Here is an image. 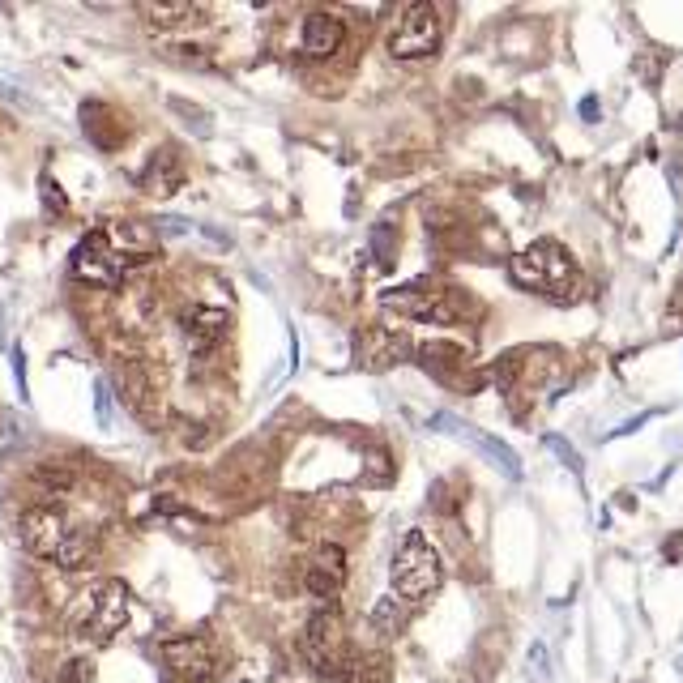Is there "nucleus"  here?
<instances>
[{
  "mask_svg": "<svg viewBox=\"0 0 683 683\" xmlns=\"http://www.w3.org/2000/svg\"><path fill=\"white\" fill-rule=\"evenodd\" d=\"M543 444H547V449L555 453V457H560V462L568 466V470H573V474H581L585 466H581V457H577V449H573V444H568L564 436H543Z\"/></svg>",
  "mask_w": 683,
  "mask_h": 683,
  "instance_id": "412c9836",
  "label": "nucleus"
},
{
  "mask_svg": "<svg viewBox=\"0 0 683 683\" xmlns=\"http://www.w3.org/2000/svg\"><path fill=\"white\" fill-rule=\"evenodd\" d=\"M22 543L35 551V555H47V560L65 564V568H82L94 547H90V534L73 530L69 517L60 513V508L43 504V508H30L22 517Z\"/></svg>",
  "mask_w": 683,
  "mask_h": 683,
  "instance_id": "7ed1b4c3",
  "label": "nucleus"
},
{
  "mask_svg": "<svg viewBox=\"0 0 683 683\" xmlns=\"http://www.w3.org/2000/svg\"><path fill=\"white\" fill-rule=\"evenodd\" d=\"M658 415V410H645V415H637V419H628V423H619V427H611V432H607V440H619V436H632V432H637V427H645L649 419H654Z\"/></svg>",
  "mask_w": 683,
  "mask_h": 683,
  "instance_id": "b1692460",
  "label": "nucleus"
},
{
  "mask_svg": "<svg viewBox=\"0 0 683 683\" xmlns=\"http://www.w3.org/2000/svg\"><path fill=\"white\" fill-rule=\"evenodd\" d=\"M69 269L77 282H90V287H120V282L129 278L133 261L107 240V231H90L86 240L73 248Z\"/></svg>",
  "mask_w": 683,
  "mask_h": 683,
  "instance_id": "0eeeda50",
  "label": "nucleus"
},
{
  "mask_svg": "<svg viewBox=\"0 0 683 683\" xmlns=\"http://www.w3.org/2000/svg\"><path fill=\"white\" fill-rule=\"evenodd\" d=\"M342 581H346V555H342V547L338 543H321L312 551L308 568H304V585L316 598H333L342 590Z\"/></svg>",
  "mask_w": 683,
  "mask_h": 683,
  "instance_id": "9b49d317",
  "label": "nucleus"
},
{
  "mask_svg": "<svg viewBox=\"0 0 683 683\" xmlns=\"http://www.w3.org/2000/svg\"><path fill=\"white\" fill-rule=\"evenodd\" d=\"M415 359L440 380V385L462 389V380H457V376H462V368H466V351H462V346H453V342H427V346H419V351H415Z\"/></svg>",
  "mask_w": 683,
  "mask_h": 683,
  "instance_id": "4468645a",
  "label": "nucleus"
},
{
  "mask_svg": "<svg viewBox=\"0 0 683 683\" xmlns=\"http://www.w3.org/2000/svg\"><path fill=\"white\" fill-rule=\"evenodd\" d=\"M124 624H129V585L116 577L86 585L69 607V628L90 645L111 641Z\"/></svg>",
  "mask_w": 683,
  "mask_h": 683,
  "instance_id": "f257e3e1",
  "label": "nucleus"
},
{
  "mask_svg": "<svg viewBox=\"0 0 683 683\" xmlns=\"http://www.w3.org/2000/svg\"><path fill=\"white\" fill-rule=\"evenodd\" d=\"M440 555L432 547V538L423 530H406L402 547L393 551V598L402 602H423L427 594L440 590Z\"/></svg>",
  "mask_w": 683,
  "mask_h": 683,
  "instance_id": "20e7f679",
  "label": "nucleus"
},
{
  "mask_svg": "<svg viewBox=\"0 0 683 683\" xmlns=\"http://www.w3.org/2000/svg\"><path fill=\"white\" fill-rule=\"evenodd\" d=\"M184 325H188V333H193V346H210L218 333L231 325V312L214 308V304H193L184 312Z\"/></svg>",
  "mask_w": 683,
  "mask_h": 683,
  "instance_id": "f3484780",
  "label": "nucleus"
},
{
  "mask_svg": "<svg viewBox=\"0 0 683 683\" xmlns=\"http://www.w3.org/2000/svg\"><path fill=\"white\" fill-rule=\"evenodd\" d=\"M137 184L146 188L150 197H176L180 193V184H184V167H180V154L171 150V146H163L146 167H141V176H137Z\"/></svg>",
  "mask_w": 683,
  "mask_h": 683,
  "instance_id": "ddd939ff",
  "label": "nucleus"
},
{
  "mask_svg": "<svg viewBox=\"0 0 683 683\" xmlns=\"http://www.w3.org/2000/svg\"><path fill=\"white\" fill-rule=\"evenodd\" d=\"M508 274H513L517 287H526L534 295H551V299H564L577 287V261L568 257V248L560 240H534L530 248H521L508 261Z\"/></svg>",
  "mask_w": 683,
  "mask_h": 683,
  "instance_id": "f03ea898",
  "label": "nucleus"
},
{
  "mask_svg": "<svg viewBox=\"0 0 683 683\" xmlns=\"http://www.w3.org/2000/svg\"><path fill=\"white\" fill-rule=\"evenodd\" d=\"M440 47V13L432 5H406L389 35V56L397 60H423Z\"/></svg>",
  "mask_w": 683,
  "mask_h": 683,
  "instance_id": "6e6552de",
  "label": "nucleus"
},
{
  "mask_svg": "<svg viewBox=\"0 0 683 683\" xmlns=\"http://www.w3.org/2000/svg\"><path fill=\"white\" fill-rule=\"evenodd\" d=\"M163 666L184 683H205L214 675V645L205 637H171L163 641Z\"/></svg>",
  "mask_w": 683,
  "mask_h": 683,
  "instance_id": "9d476101",
  "label": "nucleus"
},
{
  "mask_svg": "<svg viewBox=\"0 0 683 683\" xmlns=\"http://www.w3.org/2000/svg\"><path fill=\"white\" fill-rule=\"evenodd\" d=\"M679 299H683V291H679Z\"/></svg>",
  "mask_w": 683,
  "mask_h": 683,
  "instance_id": "cd10ccee",
  "label": "nucleus"
},
{
  "mask_svg": "<svg viewBox=\"0 0 683 683\" xmlns=\"http://www.w3.org/2000/svg\"><path fill=\"white\" fill-rule=\"evenodd\" d=\"M679 543H683V534H675V538H666V560H679Z\"/></svg>",
  "mask_w": 683,
  "mask_h": 683,
  "instance_id": "a878e982",
  "label": "nucleus"
},
{
  "mask_svg": "<svg viewBox=\"0 0 683 683\" xmlns=\"http://www.w3.org/2000/svg\"><path fill=\"white\" fill-rule=\"evenodd\" d=\"M65 683H90L94 679V662L90 658H77V662H69L65 666V675H60Z\"/></svg>",
  "mask_w": 683,
  "mask_h": 683,
  "instance_id": "4be33fe9",
  "label": "nucleus"
},
{
  "mask_svg": "<svg viewBox=\"0 0 683 683\" xmlns=\"http://www.w3.org/2000/svg\"><path fill=\"white\" fill-rule=\"evenodd\" d=\"M342 43H346V26H342L338 13H308V18H304V35H299L304 56L325 60V56L338 52Z\"/></svg>",
  "mask_w": 683,
  "mask_h": 683,
  "instance_id": "f8f14e48",
  "label": "nucleus"
},
{
  "mask_svg": "<svg viewBox=\"0 0 683 683\" xmlns=\"http://www.w3.org/2000/svg\"><path fill=\"white\" fill-rule=\"evenodd\" d=\"M581 120H585V124L598 120V99H594V94H585V99H581Z\"/></svg>",
  "mask_w": 683,
  "mask_h": 683,
  "instance_id": "393cba45",
  "label": "nucleus"
},
{
  "mask_svg": "<svg viewBox=\"0 0 683 683\" xmlns=\"http://www.w3.org/2000/svg\"><path fill=\"white\" fill-rule=\"evenodd\" d=\"M141 13H146V22L163 26V30H180L184 22L201 18V9H193V5H146Z\"/></svg>",
  "mask_w": 683,
  "mask_h": 683,
  "instance_id": "a211bd4d",
  "label": "nucleus"
},
{
  "mask_svg": "<svg viewBox=\"0 0 683 683\" xmlns=\"http://www.w3.org/2000/svg\"><path fill=\"white\" fill-rule=\"evenodd\" d=\"M304 658L321 679H346L351 675V641L346 624L333 607H321L304 628Z\"/></svg>",
  "mask_w": 683,
  "mask_h": 683,
  "instance_id": "39448f33",
  "label": "nucleus"
},
{
  "mask_svg": "<svg viewBox=\"0 0 683 683\" xmlns=\"http://www.w3.org/2000/svg\"><path fill=\"white\" fill-rule=\"evenodd\" d=\"M432 427H436V432H457L462 440H470L474 449H479V453L487 457V462L504 474V479H513V483L526 479V466H521V457H517L513 449H508V444H504L500 436H491V432H483V427L462 423V419H453V415H436V419H432Z\"/></svg>",
  "mask_w": 683,
  "mask_h": 683,
  "instance_id": "1a4fd4ad",
  "label": "nucleus"
},
{
  "mask_svg": "<svg viewBox=\"0 0 683 683\" xmlns=\"http://www.w3.org/2000/svg\"><path fill=\"white\" fill-rule=\"evenodd\" d=\"M107 231V240L116 244L124 257H129L133 265H141L154 252V231L146 227V222H137V218H116L111 227H103Z\"/></svg>",
  "mask_w": 683,
  "mask_h": 683,
  "instance_id": "dca6fc26",
  "label": "nucleus"
},
{
  "mask_svg": "<svg viewBox=\"0 0 683 683\" xmlns=\"http://www.w3.org/2000/svg\"><path fill=\"white\" fill-rule=\"evenodd\" d=\"M380 304L393 308V312H406V316H419V321H436V325H453V321H466V308L470 299L462 291H449V287H427V282H415V287H402V291H385Z\"/></svg>",
  "mask_w": 683,
  "mask_h": 683,
  "instance_id": "423d86ee",
  "label": "nucleus"
},
{
  "mask_svg": "<svg viewBox=\"0 0 683 683\" xmlns=\"http://www.w3.org/2000/svg\"><path fill=\"white\" fill-rule=\"evenodd\" d=\"M402 359H415V351H410V342L402 338V333H368V342L359 346V363L363 368H372V372H385V368H393V363H402Z\"/></svg>",
  "mask_w": 683,
  "mask_h": 683,
  "instance_id": "2eb2a0df",
  "label": "nucleus"
},
{
  "mask_svg": "<svg viewBox=\"0 0 683 683\" xmlns=\"http://www.w3.org/2000/svg\"><path fill=\"white\" fill-rule=\"evenodd\" d=\"M39 193H47V201H52V214H56V218L65 214V193L56 188V180H52V176H43V180H39Z\"/></svg>",
  "mask_w": 683,
  "mask_h": 683,
  "instance_id": "5701e85b",
  "label": "nucleus"
},
{
  "mask_svg": "<svg viewBox=\"0 0 683 683\" xmlns=\"http://www.w3.org/2000/svg\"><path fill=\"white\" fill-rule=\"evenodd\" d=\"M526 671H530L534 683H551V666H547V645L543 641H534L526 649Z\"/></svg>",
  "mask_w": 683,
  "mask_h": 683,
  "instance_id": "aec40b11",
  "label": "nucleus"
},
{
  "mask_svg": "<svg viewBox=\"0 0 683 683\" xmlns=\"http://www.w3.org/2000/svg\"><path fill=\"white\" fill-rule=\"evenodd\" d=\"M675 671H679V675H683V654H679V658H675Z\"/></svg>",
  "mask_w": 683,
  "mask_h": 683,
  "instance_id": "bb28decb",
  "label": "nucleus"
},
{
  "mask_svg": "<svg viewBox=\"0 0 683 683\" xmlns=\"http://www.w3.org/2000/svg\"><path fill=\"white\" fill-rule=\"evenodd\" d=\"M372 624L380 632H397V628H402V607H397V598H380L376 602V607H372Z\"/></svg>",
  "mask_w": 683,
  "mask_h": 683,
  "instance_id": "6ab92c4d",
  "label": "nucleus"
}]
</instances>
